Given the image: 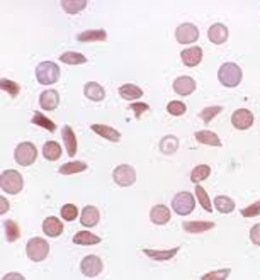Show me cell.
<instances>
[{
    "label": "cell",
    "mask_w": 260,
    "mask_h": 280,
    "mask_svg": "<svg viewBox=\"0 0 260 280\" xmlns=\"http://www.w3.org/2000/svg\"><path fill=\"white\" fill-rule=\"evenodd\" d=\"M43 157L46 158L48 162H56V160L61 157V146L58 145L56 141H48V143L43 146Z\"/></svg>",
    "instance_id": "obj_25"
},
{
    "label": "cell",
    "mask_w": 260,
    "mask_h": 280,
    "mask_svg": "<svg viewBox=\"0 0 260 280\" xmlns=\"http://www.w3.org/2000/svg\"><path fill=\"white\" fill-rule=\"evenodd\" d=\"M0 185H2V190L7 194H19L24 187V179L19 172L16 170H6L2 172V177H0Z\"/></svg>",
    "instance_id": "obj_3"
},
{
    "label": "cell",
    "mask_w": 260,
    "mask_h": 280,
    "mask_svg": "<svg viewBox=\"0 0 260 280\" xmlns=\"http://www.w3.org/2000/svg\"><path fill=\"white\" fill-rule=\"evenodd\" d=\"M181 60L186 66H197L203 60V50L199 46H192L187 48L181 53Z\"/></svg>",
    "instance_id": "obj_12"
},
{
    "label": "cell",
    "mask_w": 260,
    "mask_h": 280,
    "mask_svg": "<svg viewBox=\"0 0 260 280\" xmlns=\"http://www.w3.org/2000/svg\"><path fill=\"white\" fill-rule=\"evenodd\" d=\"M196 139L199 141V143L208 145V146H221V139H219L218 134H214L213 131H197Z\"/></svg>",
    "instance_id": "obj_27"
},
{
    "label": "cell",
    "mask_w": 260,
    "mask_h": 280,
    "mask_svg": "<svg viewBox=\"0 0 260 280\" xmlns=\"http://www.w3.org/2000/svg\"><path fill=\"white\" fill-rule=\"evenodd\" d=\"M43 233L46 234V236H51V238L60 236V234L63 233V223H61L58 217L49 216L43 221Z\"/></svg>",
    "instance_id": "obj_11"
},
{
    "label": "cell",
    "mask_w": 260,
    "mask_h": 280,
    "mask_svg": "<svg viewBox=\"0 0 260 280\" xmlns=\"http://www.w3.org/2000/svg\"><path fill=\"white\" fill-rule=\"evenodd\" d=\"M129 109L136 112V117H140L141 114H145V112H148V110H150V105L143 104V102H133V104L129 105Z\"/></svg>",
    "instance_id": "obj_43"
},
{
    "label": "cell",
    "mask_w": 260,
    "mask_h": 280,
    "mask_svg": "<svg viewBox=\"0 0 260 280\" xmlns=\"http://www.w3.org/2000/svg\"><path fill=\"white\" fill-rule=\"evenodd\" d=\"M99 209L96 206H87L83 207L82 211V216H80V223L83 226H87V228H94L97 223H99Z\"/></svg>",
    "instance_id": "obj_19"
},
{
    "label": "cell",
    "mask_w": 260,
    "mask_h": 280,
    "mask_svg": "<svg viewBox=\"0 0 260 280\" xmlns=\"http://www.w3.org/2000/svg\"><path fill=\"white\" fill-rule=\"evenodd\" d=\"M179 250H181V248H170V250H143V253H145L146 256H150L151 260L167 261V260H172L179 253Z\"/></svg>",
    "instance_id": "obj_23"
},
{
    "label": "cell",
    "mask_w": 260,
    "mask_h": 280,
    "mask_svg": "<svg viewBox=\"0 0 260 280\" xmlns=\"http://www.w3.org/2000/svg\"><path fill=\"white\" fill-rule=\"evenodd\" d=\"M36 78L41 85H53L60 78V68L53 61H43L36 66Z\"/></svg>",
    "instance_id": "obj_2"
},
{
    "label": "cell",
    "mask_w": 260,
    "mask_h": 280,
    "mask_svg": "<svg viewBox=\"0 0 260 280\" xmlns=\"http://www.w3.org/2000/svg\"><path fill=\"white\" fill-rule=\"evenodd\" d=\"M231 273L230 268H223V270H216V272H209V273H204L203 280H225L228 278V275Z\"/></svg>",
    "instance_id": "obj_41"
},
{
    "label": "cell",
    "mask_w": 260,
    "mask_h": 280,
    "mask_svg": "<svg viewBox=\"0 0 260 280\" xmlns=\"http://www.w3.org/2000/svg\"><path fill=\"white\" fill-rule=\"evenodd\" d=\"M78 216V209L73 206V204H65L63 207H61V217H63L65 221H75Z\"/></svg>",
    "instance_id": "obj_39"
},
{
    "label": "cell",
    "mask_w": 260,
    "mask_h": 280,
    "mask_svg": "<svg viewBox=\"0 0 260 280\" xmlns=\"http://www.w3.org/2000/svg\"><path fill=\"white\" fill-rule=\"evenodd\" d=\"M214 207H216L221 214H228V212H231L233 209H235V202H233V199L226 197V195H218L216 201H214Z\"/></svg>",
    "instance_id": "obj_32"
},
{
    "label": "cell",
    "mask_w": 260,
    "mask_h": 280,
    "mask_svg": "<svg viewBox=\"0 0 260 280\" xmlns=\"http://www.w3.org/2000/svg\"><path fill=\"white\" fill-rule=\"evenodd\" d=\"M241 216H243V217H257V216H260V201L250 204L248 207L241 209Z\"/></svg>",
    "instance_id": "obj_42"
},
{
    "label": "cell",
    "mask_w": 260,
    "mask_h": 280,
    "mask_svg": "<svg viewBox=\"0 0 260 280\" xmlns=\"http://www.w3.org/2000/svg\"><path fill=\"white\" fill-rule=\"evenodd\" d=\"M194 207H196V201H194V195L191 192H179L172 201V209L179 216L191 214L194 211Z\"/></svg>",
    "instance_id": "obj_5"
},
{
    "label": "cell",
    "mask_w": 260,
    "mask_h": 280,
    "mask_svg": "<svg viewBox=\"0 0 260 280\" xmlns=\"http://www.w3.org/2000/svg\"><path fill=\"white\" fill-rule=\"evenodd\" d=\"M167 110H168V114H172V115H182V114H186V104L181 100H174V102H168V105H167Z\"/></svg>",
    "instance_id": "obj_40"
},
{
    "label": "cell",
    "mask_w": 260,
    "mask_h": 280,
    "mask_svg": "<svg viewBox=\"0 0 260 280\" xmlns=\"http://www.w3.org/2000/svg\"><path fill=\"white\" fill-rule=\"evenodd\" d=\"M196 195H197V199H199V202H201V206H203L204 211L206 212H211L213 207H211V201H209V195L206 194V190L201 185L196 187Z\"/></svg>",
    "instance_id": "obj_36"
},
{
    "label": "cell",
    "mask_w": 260,
    "mask_h": 280,
    "mask_svg": "<svg viewBox=\"0 0 260 280\" xmlns=\"http://www.w3.org/2000/svg\"><path fill=\"white\" fill-rule=\"evenodd\" d=\"M73 243L82 244V246H91V244L101 243V238L96 236V234H92V233H89V231H78V233L73 236Z\"/></svg>",
    "instance_id": "obj_26"
},
{
    "label": "cell",
    "mask_w": 260,
    "mask_h": 280,
    "mask_svg": "<svg viewBox=\"0 0 260 280\" xmlns=\"http://www.w3.org/2000/svg\"><path fill=\"white\" fill-rule=\"evenodd\" d=\"M209 173H211V167L209 165H197L191 173V180L196 182V184H199V182L208 179Z\"/></svg>",
    "instance_id": "obj_34"
},
{
    "label": "cell",
    "mask_w": 260,
    "mask_h": 280,
    "mask_svg": "<svg viewBox=\"0 0 260 280\" xmlns=\"http://www.w3.org/2000/svg\"><path fill=\"white\" fill-rule=\"evenodd\" d=\"M9 211V201L6 197L0 199V214H6V212Z\"/></svg>",
    "instance_id": "obj_45"
},
{
    "label": "cell",
    "mask_w": 260,
    "mask_h": 280,
    "mask_svg": "<svg viewBox=\"0 0 260 280\" xmlns=\"http://www.w3.org/2000/svg\"><path fill=\"white\" fill-rule=\"evenodd\" d=\"M80 268H82V273L85 277H97L99 273L102 272V268H104V265H102V260L99 258L96 255H89L85 256L82 260V263H80Z\"/></svg>",
    "instance_id": "obj_8"
},
{
    "label": "cell",
    "mask_w": 260,
    "mask_h": 280,
    "mask_svg": "<svg viewBox=\"0 0 260 280\" xmlns=\"http://www.w3.org/2000/svg\"><path fill=\"white\" fill-rule=\"evenodd\" d=\"M150 219H151V223L156 226L167 224L170 221V209L167 206H163V204H158V206H155L153 209H151Z\"/></svg>",
    "instance_id": "obj_13"
},
{
    "label": "cell",
    "mask_w": 260,
    "mask_h": 280,
    "mask_svg": "<svg viewBox=\"0 0 260 280\" xmlns=\"http://www.w3.org/2000/svg\"><path fill=\"white\" fill-rule=\"evenodd\" d=\"M221 110H223L221 105H213V107H206V109L201 110L199 117L203 119L204 122H209V121H213V119L216 117V115H218L219 112H221Z\"/></svg>",
    "instance_id": "obj_38"
},
{
    "label": "cell",
    "mask_w": 260,
    "mask_h": 280,
    "mask_svg": "<svg viewBox=\"0 0 260 280\" xmlns=\"http://www.w3.org/2000/svg\"><path fill=\"white\" fill-rule=\"evenodd\" d=\"M61 137H63V143H65L66 151H68V155L73 157V155L77 153V137H75L73 129H71L70 126H63V129H61Z\"/></svg>",
    "instance_id": "obj_22"
},
{
    "label": "cell",
    "mask_w": 260,
    "mask_h": 280,
    "mask_svg": "<svg viewBox=\"0 0 260 280\" xmlns=\"http://www.w3.org/2000/svg\"><path fill=\"white\" fill-rule=\"evenodd\" d=\"M85 170H87V165L83 162H70L58 168V173L60 175H73V173H80Z\"/></svg>",
    "instance_id": "obj_29"
},
{
    "label": "cell",
    "mask_w": 260,
    "mask_h": 280,
    "mask_svg": "<svg viewBox=\"0 0 260 280\" xmlns=\"http://www.w3.org/2000/svg\"><path fill=\"white\" fill-rule=\"evenodd\" d=\"M250 239H252L253 244L260 246V224H255L252 229H250Z\"/></svg>",
    "instance_id": "obj_44"
},
{
    "label": "cell",
    "mask_w": 260,
    "mask_h": 280,
    "mask_svg": "<svg viewBox=\"0 0 260 280\" xmlns=\"http://www.w3.org/2000/svg\"><path fill=\"white\" fill-rule=\"evenodd\" d=\"M2 278H4V280H11V278H19V280H22L24 277H22L21 273H7L6 277H2Z\"/></svg>",
    "instance_id": "obj_46"
},
{
    "label": "cell",
    "mask_w": 260,
    "mask_h": 280,
    "mask_svg": "<svg viewBox=\"0 0 260 280\" xmlns=\"http://www.w3.org/2000/svg\"><path fill=\"white\" fill-rule=\"evenodd\" d=\"M92 131L96 132V134L102 136L107 141H113V143H118V141H121V132L118 129H114V127L106 126V124H94Z\"/></svg>",
    "instance_id": "obj_14"
},
{
    "label": "cell",
    "mask_w": 260,
    "mask_h": 280,
    "mask_svg": "<svg viewBox=\"0 0 260 280\" xmlns=\"http://www.w3.org/2000/svg\"><path fill=\"white\" fill-rule=\"evenodd\" d=\"M16 162L19 163L21 167H29L36 162V157H38V150L33 143H21L16 148Z\"/></svg>",
    "instance_id": "obj_6"
},
{
    "label": "cell",
    "mask_w": 260,
    "mask_h": 280,
    "mask_svg": "<svg viewBox=\"0 0 260 280\" xmlns=\"http://www.w3.org/2000/svg\"><path fill=\"white\" fill-rule=\"evenodd\" d=\"M60 60L66 65H83V63H87V58H85L83 55H80V53H75V51L63 53V55L60 56Z\"/></svg>",
    "instance_id": "obj_33"
},
{
    "label": "cell",
    "mask_w": 260,
    "mask_h": 280,
    "mask_svg": "<svg viewBox=\"0 0 260 280\" xmlns=\"http://www.w3.org/2000/svg\"><path fill=\"white\" fill-rule=\"evenodd\" d=\"M218 78H219V82H221L225 87L233 88V87H236L241 82V78H243V73H241V68H240L238 65H235V63H225V65L221 66V68H219Z\"/></svg>",
    "instance_id": "obj_1"
},
{
    "label": "cell",
    "mask_w": 260,
    "mask_h": 280,
    "mask_svg": "<svg viewBox=\"0 0 260 280\" xmlns=\"http://www.w3.org/2000/svg\"><path fill=\"white\" fill-rule=\"evenodd\" d=\"M179 150V139L176 136H165L160 141V151L163 155H174Z\"/></svg>",
    "instance_id": "obj_31"
},
{
    "label": "cell",
    "mask_w": 260,
    "mask_h": 280,
    "mask_svg": "<svg viewBox=\"0 0 260 280\" xmlns=\"http://www.w3.org/2000/svg\"><path fill=\"white\" fill-rule=\"evenodd\" d=\"M119 95L126 100H138L143 95V90L133 83H124L123 87H119Z\"/></svg>",
    "instance_id": "obj_24"
},
{
    "label": "cell",
    "mask_w": 260,
    "mask_h": 280,
    "mask_svg": "<svg viewBox=\"0 0 260 280\" xmlns=\"http://www.w3.org/2000/svg\"><path fill=\"white\" fill-rule=\"evenodd\" d=\"M33 124L44 127V129H48L49 132H53V131L56 129V124L53 122L51 119H48L44 114H39V112H34V115H33Z\"/></svg>",
    "instance_id": "obj_35"
},
{
    "label": "cell",
    "mask_w": 260,
    "mask_h": 280,
    "mask_svg": "<svg viewBox=\"0 0 260 280\" xmlns=\"http://www.w3.org/2000/svg\"><path fill=\"white\" fill-rule=\"evenodd\" d=\"M83 92H85V97H87V99H91V100H94V102H101V100H104V97H106L104 87H101L97 82L85 83V90Z\"/></svg>",
    "instance_id": "obj_20"
},
{
    "label": "cell",
    "mask_w": 260,
    "mask_h": 280,
    "mask_svg": "<svg viewBox=\"0 0 260 280\" xmlns=\"http://www.w3.org/2000/svg\"><path fill=\"white\" fill-rule=\"evenodd\" d=\"M4 231H6V239L9 243H12V241H16V239L21 238L19 226H17L16 221H12V219L4 221Z\"/></svg>",
    "instance_id": "obj_28"
},
{
    "label": "cell",
    "mask_w": 260,
    "mask_h": 280,
    "mask_svg": "<svg viewBox=\"0 0 260 280\" xmlns=\"http://www.w3.org/2000/svg\"><path fill=\"white\" fill-rule=\"evenodd\" d=\"M114 182L119 187H131L136 182V172L131 165H119L114 170Z\"/></svg>",
    "instance_id": "obj_7"
},
{
    "label": "cell",
    "mask_w": 260,
    "mask_h": 280,
    "mask_svg": "<svg viewBox=\"0 0 260 280\" xmlns=\"http://www.w3.org/2000/svg\"><path fill=\"white\" fill-rule=\"evenodd\" d=\"M231 122H233V127H236L238 131H245V129H248V127H252L253 114L250 112L248 109H238L233 112Z\"/></svg>",
    "instance_id": "obj_10"
},
{
    "label": "cell",
    "mask_w": 260,
    "mask_h": 280,
    "mask_svg": "<svg viewBox=\"0 0 260 280\" xmlns=\"http://www.w3.org/2000/svg\"><path fill=\"white\" fill-rule=\"evenodd\" d=\"M58 104H60V95H58L56 90H44L39 95V105L44 110H55Z\"/></svg>",
    "instance_id": "obj_16"
},
{
    "label": "cell",
    "mask_w": 260,
    "mask_h": 280,
    "mask_svg": "<svg viewBox=\"0 0 260 280\" xmlns=\"http://www.w3.org/2000/svg\"><path fill=\"white\" fill-rule=\"evenodd\" d=\"M0 88H2L4 92H7L11 97H16L17 93H19V90H21V87L17 85L16 82H12V80H7V78L0 80Z\"/></svg>",
    "instance_id": "obj_37"
},
{
    "label": "cell",
    "mask_w": 260,
    "mask_h": 280,
    "mask_svg": "<svg viewBox=\"0 0 260 280\" xmlns=\"http://www.w3.org/2000/svg\"><path fill=\"white\" fill-rule=\"evenodd\" d=\"M176 38L181 44H191L199 39V29L194 24H182L176 31Z\"/></svg>",
    "instance_id": "obj_9"
},
{
    "label": "cell",
    "mask_w": 260,
    "mask_h": 280,
    "mask_svg": "<svg viewBox=\"0 0 260 280\" xmlns=\"http://www.w3.org/2000/svg\"><path fill=\"white\" fill-rule=\"evenodd\" d=\"M174 90H176L179 95H191L192 92L196 90V82L191 77H179L176 82H174Z\"/></svg>",
    "instance_id": "obj_17"
},
{
    "label": "cell",
    "mask_w": 260,
    "mask_h": 280,
    "mask_svg": "<svg viewBox=\"0 0 260 280\" xmlns=\"http://www.w3.org/2000/svg\"><path fill=\"white\" fill-rule=\"evenodd\" d=\"M61 7L66 14H77L87 7V0H61Z\"/></svg>",
    "instance_id": "obj_30"
},
{
    "label": "cell",
    "mask_w": 260,
    "mask_h": 280,
    "mask_svg": "<svg viewBox=\"0 0 260 280\" xmlns=\"http://www.w3.org/2000/svg\"><path fill=\"white\" fill-rule=\"evenodd\" d=\"M208 38H209V41L214 43V44L226 43V39H228V28H226L225 24H214L208 31Z\"/></svg>",
    "instance_id": "obj_18"
},
{
    "label": "cell",
    "mask_w": 260,
    "mask_h": 280,
    "mask_svg": "<svg viewBox=\"0 0 260 280\" xmlns=\"http://www.w3.org/2000/svg\"><path fill=\"white\" fill-rule=\"evenodd\" d=\"M182 226H184V231H186V233L201 234V233H206V231L213 229L214 223L213 221H186Z\"/></svg>",
    "instance_id": "obj_15"
},
{
    "label": "cell",
    "mask_w": 260,
    "mask_h": 280,
    "mask_svg": "<svg viewBox=\"0 0 260 280\" xmlns=\"http://www.w3.org/2000/svg\"><path fill=\"white\" fill-rule=\"evenodd\" d=\"M77 39L80 43H97V41H106L107 33L104 29H92V31H83L80 33Z\"/></svg>",
    "instance_id": "obj_21"
},
{
    "label": "cell",
    "mask_w": 260,
    "mask_h": 280,
    "mask_svg": "<svg viewBox=\"0 0 260 280\" xmlns=\"http://www.w3.org/2000/svg\"><path fill=\"white\" fill-rule=\"evenodd\" d=\"M26 251H28L29 260L43 261L49 253V244L43 238H31L26 244Z\"/></svg>",
    "instance_id": "obj_4"
}]
</instances>
